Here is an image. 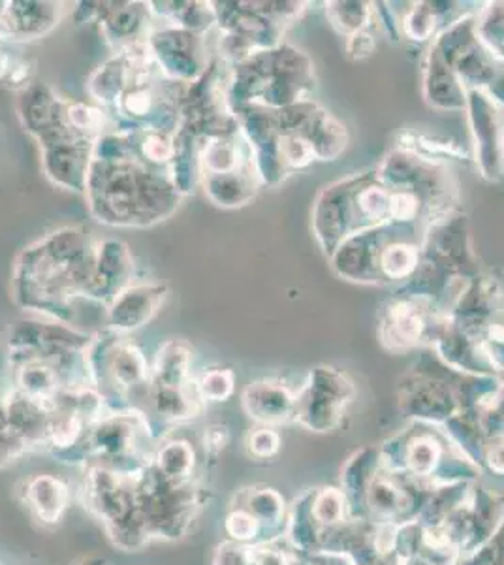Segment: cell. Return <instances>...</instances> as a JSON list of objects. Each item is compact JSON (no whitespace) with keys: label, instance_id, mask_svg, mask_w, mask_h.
<instances>
[{"label":"cell","instance_id":"obj_6","mask_svg":"<svg viewBox=\"0 0 504 565\" xmlns=\"http://www.w3.org/2000/svg\"><path fill=\"white\" fill-rule=\"evenodd\" d=\"M95 141L82 140L42 148V167L55 185L85 193Z\"/></svg>","mask_w":504,"mask_h":565},{"label":"cell","instance_id":"obj_7","mask_svg":"<svg viewBox=\"0 0 504 565\" xmlns=\"http://www.w3.org/2000/svg\"><path fill=\"white\" fill-rule=\"evenodd\" d=\"M148 7L141 2H96V21L122 50L149 39V18L153 12Z\"/></svg>","mask_w":504,"mask_h":565},{"label":"cell","instance_id":"obj_12","mask_svg":"<svg viewBox=\"0 0 504 565\" xmlns=\"http://www.w3.org/2000/svg\"><path fill=\"white\" fill-rule=\"evenodd\" d=\"M418 266V249L409 244H389L380 255V268L389 279L410 276Z\"/></svg>","mask_w":504,"mask_h":565},{"label":"cell","instance_id":"obj_1","mask_svg":"<svg viewBox=\"0 0 504 565\" xmlns=\"http://www.w3.org/2000/svg\"><path fill=\"white\" fill-rule=\"evenodd\" d=\"M85 196L96 221L109 226L157 225L173 215L183 199L168 168L141 159L135 129L96 138Z\"/></svg>","mask_w":504,"mask_h":565},{"label":"cell","instance_id":"obj_16","mask_svg":"<svg viewBox=\"0 0 504 565\" xmlns=\"http://www.w3.org/2000/svg\"><path fill=\"white\" fill-rule=\"evenodd\" d=\"M266 445L271 450L277 449V436H275L274 431L260 430L250 437V450L258 455V457H262V449H266Z\"/></svg>","mask_w":504,"mask_h":565},{"label":"cell","instance_id":"obj_10","mask_svg":"<svg viewBox=\"0 0 504 565\" xmlns=\"http://www.w3.org/2000/svg\"><path fill=\"white\" fill-rule=\"evenodd\" d=\"M191 349L183 341L170 340L160 348L154 362L153 383L168 386L191 385Z\"/></svg>","mask_w":504,"mask_h":565},{"label":"cell","instance_id":"obj_13","mask_svg":"<svg viewBox=\"0 0 504 565\" xmlns=\"http://www.w3.org/2000/svg\"><path fill=\"white\" fill-rule=\"evenodd\" d=\"M66 116L74 130L89 140L106 135V116L100 108L84 103H68Z\"/></svg>","mask_w":504,"mask_h":565},{"label":"cell","instance_id":"obj_15","mask_svg":"<svg viewBox=\"0 0 504 565\" xmlns=\"http://www.w3.org/2000/svg\"><path fill=\"white\" fill-rule=\"evenodd\" d=\"M226 439H228V430H226V426H221V424H213L211 428L205 430V449L211 450V452L224 449Z\"/></svg>","mask_w":504,"mask_h":565},{"label":"cell","instance_id":"obj_3","mask_svg":"<svg viewBox=\"0 0 504 565\" xmlns=\"http://www.w3.org/2000/svg\"><path fill=\"white\" fill-rule=\"evenodd\" d=\"M149 53L173 84H194L207 71V52L202 34L168 25L149 34Z\"/></svg>","mask_w":504,"mask_h":565},{"label":"cell","instance_id":"obj_11","mask_svg":"<svg viewBox=\"0 0 504 565\" xmlns=\"http://www.w3.org/2000/svg\"><path fill=\"white\" fill-rule=\"evenodd\" d=\"M386 327H388V334L397 338V341L410 343L420 338L426 328V321L416 306L399 302L389 311Z\"/></svg>","mask_w":504,"mask_h":565},{"label":"cell","instance_id":"obj_17","mask_svg":"<svg viewBox=\"0 0 504 565\" xmlns=\"http://www.w3.org/2000/svg\"><path fill=\"white\" fill-rule=\"evenodd\" d=\"M13 65H15V61H13L12 55L0 44V82H7Z\"/></svg>","mask_w":504,"mask_h":565},{"label":"cell","instance_id":"obj_2","mask_svg":"<svg viewBox=\"0 0 504 565\" xmlns=\"http://www.w3.org/2000/svg\"><path fill=\"white\" fill-rule=\"evenodd\" d=\"M95 247L89 232L66 226L21 250L13 270V298L21 308L40 311L68 324L74 300L87 296Z\"/></svg>","mask_w":504,"mask_h":565},{"label":"cell","instance_id":"obj_5","mask_svg":"<svg viewBox=\"0 0 504 565\" xmlns=\"http://www.w3.org/2000/svg\"><path fill=\"white\" fill-rule=\"evenodd\" d=\"M168 298V287L162 282L130 285L108 306V327L117 334H127L146 327Z\"/></svg>","mask_w":504,"mask_h":565},{"label":"cell","instance_id":"obj_14","mask_svg":"<svg viewBox=\"0 0 504 565\" xmlns=\"http://www.w3.org/2000/svg\"><path fill=\"white\" fill-rule=\"evenodd\" d=\"M196 386L204 402H226L234 392V373L230 370H211L202 375Z\"/></svg>","mask_w":504,"mask_h":565},{"label":"cell","instance_id":"obj_9","mask_svg":"<svg viewBox=\"0 0 504 565\" xmlns=\"http://www.w3.org/2000/svg\"><path fill=\"white\" fill-rule=\"evenodd\" d=\"M207 199L221 207L245 206L256 194V175L253 170H242L223 175H204Z\"/></svg>","mask_w":504,"mask_h":565},{"label":"cell","instance_id":"obj_8","mask_svg":"<svg viewBox=\"0 0 504 565\" xmlns=\"http://www.w3.org/2000/svg\"><path fill=\"white\" fill-rule=\"evenodd\" d=\"M63 8L55 2H7L2 25L7 40H39L61 21Z\"/></svg>","mask_w":504,"mask_h":565},{"label":"cell","instance_id":"obj_4","mask_svg":"<svg viewBox=\"0 0 504 565\" xmlns=\"http://www.w3.org/2000/svg\"><path fill=\"white\" fill-rule=\"evenodd\" d=\"M135 274V258L121 239H104L95 247V270L90 277L87 296L89 300L111 303L122 290L130 287Z\"/></svg>","mask_w":504,"mask_h":565}]
</instances>
